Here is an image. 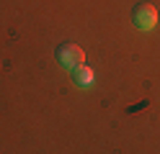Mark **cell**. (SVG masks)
Returning <instances> with one entry per match:
<instances>
[{
  "label": "cell",
  "instance_id": "cell-1",
  "mask_svg": "<svg viewBox=\"0 0 160 154\" xmlns=\"http://www.w3.org/2000/svg\"><path fill=\"white\" fill-rule=\"evenodd\" d=\"M54 57H57V62L62 67L72 69V72L85 64V51H83V46H78V44H59L57 51H54Z\"/></svg>",
  "mask_w": 160,
  "mask_h": 154
},
{
  "label": "cell",
  "instance_id": "cell-2",
  "mask_svg": "<svg viewBox=\"0 0 160 154\" xmlns=\"http://www.w3.org/2000/svg\"><path fill=\"white\" fill-rule=\"evenodd\" d=\"M132 23H134L139 31L155 28V26H158V10H155V5H150V3L134 5V10H132Z\"/></svg>",
  "mask_w": 160,
  "mask_h": 154
},
{
  "label": "cell",
  "instance_id": "cell-3",
  "mask_svg": "<svg viewBox=\"0 0 160 154\" xmlns=\"http://www.w3.org/2000/svg\"><path fill=\"white\" fill-rule=\"evenodd\" d=\"M93 80H96V72L91 69V67H78L75 69V82H78V85L80 87H88V85H93Z\"/></svg>",
  "mask_w": 160,
  "mask_h": 154
}]
</instances>
